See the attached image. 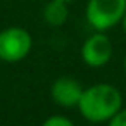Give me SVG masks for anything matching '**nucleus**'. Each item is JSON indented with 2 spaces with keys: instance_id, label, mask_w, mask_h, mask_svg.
<instances>
[{
  "instance_id": "obj_1",
  "label": "nucleus",
  "mask_w": 126,
  "mask_h": 126,
  "mask_svg": "<svg viewBox=\"0 0 126 126\" xmlns=\"http://www.w3.org/2000/svg\"><path fill=\"white\" fill-rule=\"evenodd\" d=\"M81 114L93 123L107 121L121 109V93L112 85H93L88 90H83V95L78 104Z\"/></svg>"
},
{
  "instance_id": "obj_2",
  "label": "nucleus",
  "mask_w": 126,
  "mask_h": 126,
  "mask_svg": "<svg viewBox=\"0 0 126 126\" xmlns=\"http://www.w3.org/2000/svg\"><path fill=\"white\" fill-rule=\"evenodd\" d=\"M126 12V0H90L86 5L88 23L102 31L123 21Z\"/></svg>"
},
{
  "instance_id": "obj_3",
  "label": "nucleus",
  "mask_w": 126,
  "mask_h": 126,
  "mask_svg": "<svg viewBox=\"0 0 126 126\" xmlns=\"http://www.w3.org/2000/svg\"><path fill=\"white\" fill-rule=\"evenodd\" d=\"M31 50V36L23 28H7L0 31V59L5 62H17Z\"/></svg>"
},
{
  "instance_id": "obj_4",
  "label": "nucleus",
  "mask_w": 126,
  "mask_h": 126,
  "mask_svg": "<svg viewBox=\"0 0 126 126\" xmlns=\"http://www.w3.org/2000/svg\"><path fill=\"white\" fill-rule=\"evenodd\" d=\"M110 55H112L110 40L105 35H102V33H97V35L90 36L85 42L83 48H81L83 61L88 66H92V67H100V66L107 64Z\"/></svg>"
},
{
  "instance_id": "obj_5",
  "label": "nucleus",
  "mask_w": 126,
  "mask_h": 126,
  "mask_svg": "<svg viewBox=\"0 0 126 126\" xmlns=\"http://www.w3.org/2000/svg\"><path fill=\"white\" fill-rule=\"evenodd\" d=\"M83 88L76 79L61 78L52 85V98L62 107H74L79 104Z\"/></svg>"
},
{
  "instance_id": "obj_6",
  "label": "nucleus",
  "mask_w": 126,
  "mask_h": 126,
  "mask_svg": "<svg viewBox=\"0 0 126 126\" xmlns=\"http://www.w3.org/2000/svg\"><path fill=\"white\" fill-rule=\"evenodd\" d=\"M67 2L64 0H50L43 9V17L50 26H62L67 21Z\"/></svg>"
},
{
  "instance_id": "obj_7",
  "label": "nucleus",
  "mask_w": 126,
  "mask_h": 126,
  "mask_svg": "<svg viewBox=\"0 0 126 126\" xmlns=\"http://www.w3.org/2000/svg\"><path fill=\"white\" fill-rule=\"evenodd\" d=\"M43 126H74L69 119H66V117H61V116H52V117H48L45 123H43Z\"/></svg>"
},
{
  "instance_id": "obj_8",
  "label": "nucleus",
  "mask_w": 126,
  "mask_h": 126,
  "mask_svg": "<svg viewBox=\"0 0 126 126\" xmlns=\"http://www.w3.org/2000/svg\"><path fill=\"white\" fill-rule=\"evenodd\" d=\"M109 126H126V110H119L110 117Z\"/></svg>"
},
{
  "instance_id": "obj_9",
  "label": "nucleus",
  "mask_w": 126,
  "mask_h": 126,
  "mask_svg": "<svg viewBox=\"0 0 126 126\" xmlns=\"http://www.w3.org/2000/svg\"><path fill=\"white\" fill-rule=\"evenodd\" d=\"M123 26H124V31H126V12H124V17H123Z\"/></svg>"
},
{
  "instance_id": "obj_10",
  "label": "nucleus",
  "mask_w": 126,
  "mask_h": 126,
  "mask_svg": "<svg viewBox=\"0 0 126 126\" xmlns=\"http://www.w3.org/2000/svg\"><path fill=\"white\" fill-rule=\"evenodd\" d=\"M64 2H71V0H64Z\"/></svg>"
},
{
  "instance_id": "obj_11",
  "label": "nucleus",
  "mask_w": 126,
  "mask_h": 126,
  "mask_svg": "<svg viewBox=\"0 0 126 126\" xmlns=\"http://www.w3.org/2000/svg\"><path fill=\"white\" fill-rule=\"evenodd\" d=\"M124 66H126V62H124Z\"/></svg>"
}]
</instances>
